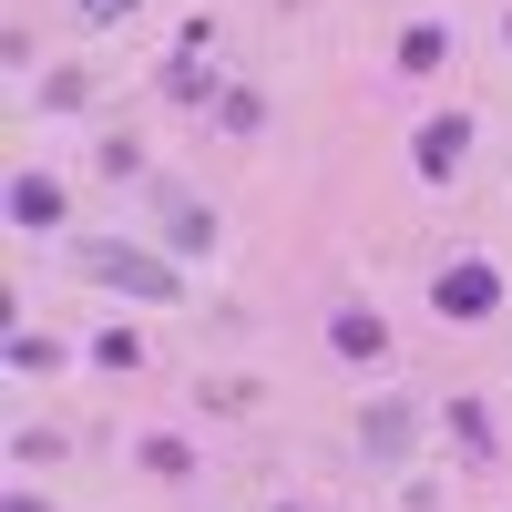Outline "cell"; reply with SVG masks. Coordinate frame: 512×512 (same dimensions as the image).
I'll use <instances>...</instances> for the list:
<instances>
[{
	"label": "cell",
	"instance_id": "ac0fdd59",
	"mask_svg": "<svg viewBox=\"0 0 512 512\" xmlns=\"http://www.w3.org/2000/svg\"><path fill=\"white\" fill-rule=\"evenodd\" d=\"M502 41H512V11H502Z\"/></svg>",
	"mask_w": 512,
	"mask_h": 512
},
{
	"label": "cell",
	"instance_id": "2e32d148",
	"mask_svg": "<svg viewBox=\"0 0 512 512\" xmlns=\"http://www.w3.org/2000/svg\"><path fill=\"white\" fill-rule=\"evenodd\" d=\"M41 103H52V113H82V103H93V82H82V72H52V82H41Z\"/></svg>",
	"mask_w": 512,
	"mask_h": 512
},
{
	"label": "cell",
	"instance_id": "8fae6325",
	"mask_svg": "<svg viewBox=\"0 0 512 512\" xmlns=\"http://www.w3.org/2000/svg\"><path fill=\"white\" fill-rule=\"evenodd\" d=\"M441 420H451V441L472 451V461H492V410H482V400H451Z\"/></svg>",
	"mask_w": 512,
	"mask_h": 512
},
{
	"label": "cell",
	"instance_id": "52a82bcc",
	"mask_svg": "<svg viewBox=\"0 0 512 512\" xmlns=\"http://www.w3.org/2000/svg\"><path fill=\"white\" fill-rule=\"evenodd\" d=\"M0 205H11V226H31V236L62 226V185H52V175H11V195H0Z\"/></svg>",
	"mask_w": 512,
	"mask_h": 512
},
{
	"label": "cell",
	"instance_id": "30bf717a",
	"mask_svg": "<svg viewBox=\"0 0 512 512\" xmlns=\"http://www.w3.org/2000/svg\"><path fill=\"white\" fill-rule=\"evenodd\" d=\"M216 123H226V134H267V93H256V82H226Z\"/></svg>",
	"mask_w": 512,
	"mask_h": 512
},
{
	"label": "cell",
	"instance_id": "e0dca14e",
	"mask_svg": "<svg viewBox=\"0 0 512 512\" xmlns=\"http://www.w3.org/2000/svg\"><path fill=\"white\" fill-rule=\"evenodd\" d=\"M0 512H52V502H31V492H11V502H0Z\"/></svg>",
	"mask_w": 512,
	"mask_h": 512
},
{
	"label": "cell",
	"instance_id": "9a60e30c",
	"mask_svg": "<svg viewBox=\"0 0 512 512\" xmlns=\"http://www.w3.org/2000/svg\"><path fill=\"white\" fill-rule=\"evenodd\" d=\"M93 369H144V338H134V328H113V338H93Z\"/></svg>",
	"mask_w": 512,
	"mask_h": 512
},
{
	"label": "cell",
	"instance_id": "5b68a950",
	"mask_svg": "<svg viewBox=\"0 0 512 512\" xmlns=\"http://www.w3.org/2000/svg\"><path fill=\"white\" fill-rule=\"evenodd\" d=\"M154 205H164V246H175V256H216V205H205V195L154 185Z\"/></svg>",
	"mask_w": 512,
	"mask_h": 512
},
{
	"label": "cell",
	"instance_id": "d6986e66",
	"mask_svg": "<svg viewBox=\"0 0 512 512\" xmlns=\"http://www.w3.org/2000/svg\"><path fill=\"white\" fill-rule=\"evenodd\" d=\"M277 512H297V502H277Z\"/></svg>",
	"mask_w": 512,
	"mask_h": 512
},
{
	"label": "cell",
	"instance_id": "3957f363",
	"mask_svg": "<svg viewBox=\"0 0 512 512\" xmlns=\"http://www.w3.org/2000/svg\"><path fill=\"white\" fill-rule=\"evenodd\" d=\"M431 308H441V318H492V308H502V267H482V256L441 267V277H431Z\"/></svg>",
	"mask_w": 512,
	"mask_h": 512
},
{
	"label": "cell",
	"instance_id": "7c38bea8",
	"mask_svg": "<svg viewBox=\"0 0 512 512\" xmlns=\"http://www.w3.org/2000/svg\"><path fill=\"white\" fill-rule=\"evenodd\" d=\"M144 472H164V482H195V451H185L175 431H144Z\"/></svg>",
	"mask_w": 512,
	"mask_h": 512
},
{
	"label": "cell",
	"instance_id": "5bb4252c",
	"mask_svg": "<svg viewBox=\"0 0 512 512\" xmlns=\"http://www.w3.org/2000/svg\"><path fill=\"white\" fill-rule=\"evenodd\" d=\"M134 11H144V0H72V21H82V31H123Z\"/></svg>",
	"mask_w": 512,
	"mask_h": 512
},
{
	"label": "cell",
	"instance_id": "277c9868",
	"mask_svg": "<svg viewBox=\"0 0 512 512\" xmlns=\"http://www.w3.org/2000/svg\"><path fill=\"white\" fill-rule=\"evenodd\" d=\"M461 154H472V113H431V123L410 134V164H420L431 185H451V175H461Z\"/></svg>",
	"mask_w": 512,
	"mask_h": 512
},
{
	"label": "cell",
	"instance_id": "9c48e42d",
	"mask_svg": "<svg viewBox=\"0 0 512 512\" xmlns=\"http://www.w3.org/2000/svg\"><path fill=\"white\" fill-rule=\"evenodd\" d=\"M441 62H451V31H441V21H410V31H400V72L420 82V72H441Z\"/></svg>",
	"mask_w": 512,
	"mask_h": 512
},
{
	"label": "cell",
	"instance_id": "4fadbf2b",
	"mask_svg": "<svg viewBox=\"0 0 512 512\" xmlns=\"http://www.w3.org/2000/svg\"><path fill=\"white\" fill-rule=\"evenodd\" d=\"M0 359H11V369H21V379H31V369H52V359H62V349H52V338H31V328H11V338H0Z\"/></svg>",
	"mask_w": 512,
	"mask_h": 512
},
{
	"label": "cell",
	"instance_id": "6da1fadb",
	"mask_svg": "<svg viewBox=\"0 0 512 512\" xmlns=\"http://www.w3.org/2000/svg\"><path fill=\"white\" fill-rule=\"evenodd\" d=\"M72 267L93 277V287H113V297H144V308H175V297H185L175 256H144V246H123V236H82Z\"/></svg>",
	"mask_w": 512,
	"mask_h": 512
},
{
	"label": "cell",
	"instance_id": "ba28073f",
	"mask_svg": "<svg viewBox=\"0 0 512 512\" xmlns=\"http://www.w3.org/2000/svg\"><path fill=\"white\" fill-rule=\"evenodd\" d=\"M328 349H338V359H379V349H390V328H379V308H338V318H328Z\"/></svg>",
	"mask_w": 512,
	"mask_h": 512
},
{
	"label": "cell",
	"instance_id": "8992f818",
	"mask_svg": "<svg viewBox=\"0 0 512 512\" xmlns=\"http://www.w3.org/2000/svg\"><path fill=\"white\" fill-rule=\"evenodd\" d=\"M164 103H175V113H216V103H226V82L205 72L195 52H175V62H164Z\"/></svg>",
	"mask_w": 512,
	"mask_h": 512
},
{
	"label": "cell",
	"instance_id": "7a4b0ae2",
	"mask_svg": "<svg viewBox=\"0 0 512 512\" xmlns=\"http://www.w3.org/2000/svg\"><path fill=\"white\" fill-rule=\"evenodd\" d=\"M410 451H420V410L410 400H369L359 410V461H369V472H400Z\"/></svg>",
	"mask_w": 512,
	"mask_h": 512
}]
</instances>
